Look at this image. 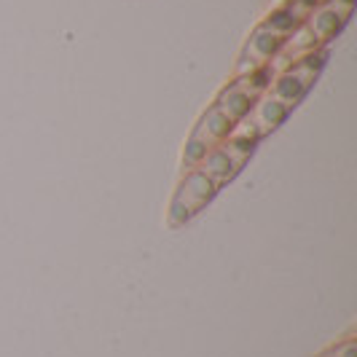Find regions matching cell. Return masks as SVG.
I'll list each match as a JSON object with an SVG mask.
<instances>
[{
	"label": "cell",
	"instance_id": "6da1fadb",
	"mask_svg": "<svg viewBox=\"0 0 357 357\" xmlns=\"http://www.w3.org/2000/svg\"><path fill=\"white\" fill-rule=\"evenodd\" d=\"M320 0H285V3L274 6L271 14L261 19L250 38L245 40L242 52L236 56V65H234V78L268 68L277 59V54L282 52L287 38L298 30V24L309 17V11Z\"/></svg>",
	"mask_w": 357,
	"mask_h": 357
},
{
	"label": "cell",
	"instance_id": "7a4b0ae2",
	"mask_svg": "<svg viewBox=\"0 0 357 357\" xmlns=\"http://www.w3.org/2000/svg\"><path fill=\"white\" fill-rule=\"evenodd\" d=\"M218 185L207 175H202L197 167L183 169L178 180V188L169 199V210H167V226L172 231L183 229L185 223H191L215 197H218Z\"/></svg>",
	"mask_w": 357,
	"mask_h": 357
},
{
	"label": "cell",
	"instance_id": "3957f363",
	"mask_svg": "<svg viewBox=\"0 0 357 357\" xmlns=\"http://www.w3.org/2000/svg\"><path fill=\"white\" fill-rule=\"evenodd\" d=\"M255 145L258 143H252V140L229 135L223 143L215 145L210 153H204V159L197 164V169L213 180L218 188H223L245 169V164L250 161Z\"/></svg>",
	"mask_w": 357,
	"mask_h": 357
},
{
	"label": "cell",
	"instance_id": "277c9868",
	"mask_svg": "<svg viewBox=\"0 0 357 357\" xmlns=\"http://www.w3.org/2000/svg\"><path fill=\"white\" fill-rule=\"evenodd\" d=\"M234 126L236 124H234L231 119L213 102V105L199 116V121L194 124L188 140H185V148H183V169L197 167L199 161L204 159V153H210L215 145L223 143L231 135Z\"/></svg>",
	"mask_w": 357,
	"mask_h": 357
},
{
	"label": "cell",
	"instance_id": "5b68a950",
	"mask_svg": "<svg viewBox=\"0 0 357 357\" xmlns=\"http://www.w3.org/2000/svg\"><path fill=\"white\" fill-rule=\"evenodd\" d=\"M268 81H271L268 68H264V70H258V73H250V75H239V78H234L231 84H226L223 89L218 91L215 105L220 107L234 124H239V121L252 110V105L258 102V97L264 94Z\"/></svg>",
	"mask_w": 357,
	"mask_h": 357
},
{
	"label": "cell",
	"instance_id": "8992f818",
	"mask_svg": "<svg viewBox=\"0 0 357 357\" xmlns=\"http://www.w3.org/2000/svg\"><path fill=\"white\" fill-rule=\"evenodd\" d=\"M317 357H357V341L355 339H344L333 347H328L325 352H320Z\"/></svg>",
	"mask_w": 357,
	"mask_h": 357
},
{
	"label": "cell",
	"instance_id": "52a82bcc",
	"mask_svg": "<svg viewBox=\"0 0 357 357\" xmlns=\"http://www.w3.org/2000/svg\"><path fill=\"white\" fill-rule=\"evenodd\" d=\"M280 3H285V0H277V3H274V6H280Z\"/></svg>",
	"mask_w": 357,
	"mask_h": 357
}]
</instances>
